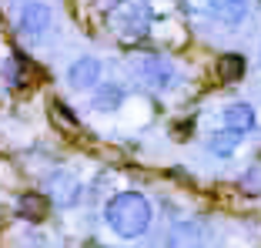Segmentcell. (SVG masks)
Here are the masks:
<instances>
[{
	"mask_svg": "<svg viewBox=\"0 0 261 248\" xmlns=\"http://www.w3.org/2000/svg\"><path fill=\"white\" fill-rule=\"evenodd\" d=\"M258 67H261V51H258Z\"/></svg>",
	"mask_w": 261,
	"mask_h": 248,
	"instance_id": "obj_15",
	"label": "cell"
},
{
	"mask_svg": "<svg viewBox=\"0 0 261 248\" xmlns=\"http://www.w3.org/2000/svg\"><path fill=\"white\" fill-rule=\"evenodd\" d=\"M64 78H67L70 91H94L100 84V78H104V64H100V57L84 54V57H77V61H70Z\"/></svg>",
	"mask_w": 261,
	"mask_h": 248,
	"instance_id": "obj_5",
	"label": "cell"
},
{
	"mask_svg": "<svg viewBox=\"0 0 261 248\" xmlns=\"http://www.w3.org/2000/svg\"><path fill=\"white\" fill-rule=\"evenodd\" d=\"M111 27L127 40L144 37L147 34V10L141 7L138 0H121V4H114V10H111Z\"/></svg>",
	"mask_w": 261,
	"mask_h": 248,
	"instance_id": "obj_4",
	"label": "cell"
},
{
	"mask_svg": "<svg viewBox=\"0 0 261 248\" xmlns=\"http://www.w3.org/2000/svg\"><path fill=\"white\" fill-rule=\"evenodd\" d=\"M47 191H50V198H54L61 208H74L77 202H81V181L70 175V171H50L47 175Z\"/></svg>",
	"mask_w": 261,
	"mask_h": 248,
	"instance_id": "obj_6",
	"label": "cell"
},
{
	"mask_svg": "<svg viewBox=\"0 0 261 248\" xmlns=\"http://www.w3.org/2000/svg\"><path fill=\"white\" fill-rule=\"evenodd\" d=\"M124 101H127V94H124V87L114 84V81H100L91 91V108L97 111V114H114V111H121Z\"/></svg>",
	"mask_w": 261,
	"mask_h": 248,
	"instance_id": "obj_8",
	"label": "cell"
},
{
	"mask_svg": "<svg viewBox=\"0 0 261 248\" xmlns=\"http://www.w3.org/2000/svg\"><path fill=\"white\" fill-rule=\"evenodd\" d=\"M20 215L31 218V221H40V218L47 215V198H40V194H23L20 198Z\"/></svg>",
	"mask_w": 261,
	"mask_h": 248,
	"instance_id": "obj_13",
	"label": "cell"
},
{
	"mask_svg": "<svg viewBox=\"0 0 261 248\" xmlns=\"http://www.w3.org/2000/svg\"><path fill=\"white\" fill-rule=\"evenodd\" d=\"M164 248H204V228L201 221H177L171 225Z\"/></svg>",
	"mask_w": 261,
	"mask_h": 248,
	"instance_id": "obj_9",
	"label": "cell"
},
{
	"mask_svg": "<svg viewBox=\"0 0 261 248\" xmlns=\"http://www.w3.org/2000/svg\"><path fill=\"white\" fill-rule=\"evenodd\" d=\"M241 141H245V134L231 131V128H218V131L207 134L204 147L211 158H221V161H228V158H234V151L241 147Z\"/></svg>",
	"mask_w": 261,
	"mask_h": 248,
	"instance_id": "obj_10",
	"label": "cell"
},
{
	"mask_svg": "<svg viewBox=\"0 0 261 248\" xmlns=\"http://www.w3.org/2000/svg\"><path fill=\"white\" fill-rule=\"evenodd\" d=\"M54 27V7L44 4V0H27L17 10V31L23 34L27 40H40L50 34Z\"/></svg>",
	"mask_w": 261,
	"mask_h": 248,
	"instance_id": "obj_3",
	"label": "cell"
},
{
	"mask_svg": "<svg viewBox=\"0 0 261 248\" xmlns=\"http://www.w3.org/2000/svg\"><path fill=\"white\" fill-rule=\"evenodd\" d=\"M207 14L224 27H241L251 14V0H207Z\"/></svg>",
	"mask_w": 261,
	"mask_h": 248,
	"instance_id": "obj_7",
	"label": "cell"
},
{
	"mask_svg": "<svg viewBox=\"0 0 261 248\" xmlns=\"http://www.w3.org/2000/svg\"><path fill=\"white\" fill-rule=\"evenodd\" d=\"M151 221H154V208L147 202V194L141 191H117L104 205V225L124 241L144 238Z\"/></svg>",
	"mask_w": 261,
	"mask_h": 248,
	"instance_id": "obj_1",
	"label": "cell"
},
{
	"mask_svg": "<svg viewBox=\"0 0 261 248\" xmlns=\"http://www.w3.org/2000/svg\"><path fill=\"white\" fill-rule=\"evenodd\" d=\"M134 70H138V78L144 81L151 91H158V94L174 91V84H177V67H174V61H168L164 54H141V57H134Z\"/></svg>",
	"mask_w": 261,
	"mask_h": 248,
	"instance_id": "obj_2",
	"label": "cell"
},
{
	"mask_svg": "<svg viewBox=\"0 0 261 248\" xmlns=\"http://www.w3.org/2000/svg\"><path fill=\"white\" fill-rule=\"evenodd\" d=\"M241 185L248 188V191H261V168H251L241 175Z\"/></svg>",
	"mask_w": 261,
	"mask_h": 248,
	"instance_id": "obj_14",
	"label": "cell"
},
{
	"mask_svg": "<svg viewBox=\"0 0 261 248\" xmlns=\"http://www.w3.org/2000/svg\"><path fill=\"white\" fill-rule=\"evenodd\" d=\"M221 124L231 128V131H238V134H248V131H254L258 114H254V108L248 101H234V104H228V108L221 111Z\"/></svg>",
	"mask_w": 261,
	"mask_h": 248,
	"instance_id": "obj_11",
	"label": "cell"
},
{
	"mask_svg": "<svg viewBox=\"0 0 261 248\" xmlns=\"http://www.w3.org/2000/svg\"><path fill=\"white\" fill-rule=\"evenodd\" d=\"M218 78H221V81H241V78H245V57L224 54L221 61H218Z\"/></svg>",
	"mask_w": 261,
	"mask_h": 248,
	"instance_id": "obj_12",
	"label": "cell"
}]
</instances>
